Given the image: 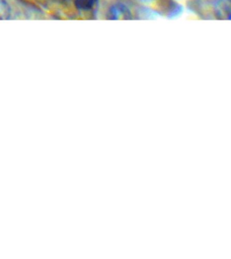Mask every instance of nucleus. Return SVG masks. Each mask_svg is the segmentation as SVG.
<instances>
[{
    "mask_svg": "<svg viewBox=\"0 0 231 259\" xmlns=\"http://www.w3.org/2000/svg\"><path fill=\"white\" fill-rule=\"evenodd\" d=\"M109 18L112 20H129L131 19V12L126 5L118 3L110 8Z\"/></svg>",
    "mask_w": 231,
    "mask_h": 259,
    "instance_id": "1",
    "label": "nucleus"
},
{
    "mask_svg": "<svg viewBox=\"0 0 231 259\" xmlns=\"http://www.w3.org/2000/svg\"><path fill=\"white\" fill-rule=\"evenodd\" d=\"M230 9H231L230 0H218L216 3V10L218 14L222 15L223 19L230 18Z\"/></svg>",
    "mask_w": 231,
    "mask_h": 259,
    "instance_id": "2",
    "label": "nucleus"
},
{
    "mask_svg": "<svg viewBox=\"0 0 231 259\" xmlns=\"http://www.w3.org/2000/svg\"><path fill=\"white\" fill-rule=\"evenodd\" d=\"M10 15V6L5 0H0V21L7 20Z\"/></svg>",
    "mask_w": 231,
    "mask_h": 259,
    "instance_id": "3",
    "label": "nucleus"
},
{
    "mask_svg": "<svg viewBox=\"0 0 231 259\" xmlns=\"http://www.w3.org/2000/svg\"><path fill=\"white\" fill-rule=\"evenodd\" d=\"M75 3L81 9H90L95 5V0H76Z\"/></svg>",
    "mask_w": 231,
    "mask_h": 259,
    "instance_id": "4",
    "label": "nucleus"
}]
</instances>
